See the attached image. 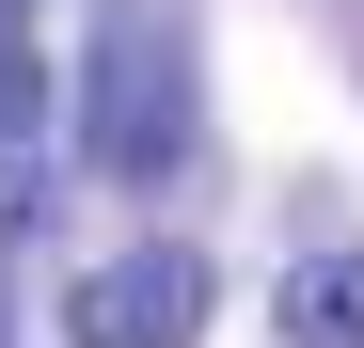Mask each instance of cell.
I'll return each instance as SVG.
<instances>
[{"label": "cell", "mask_w": 364, "mask_h": 348, "mask_svg": "<svg viewBox=\"0 0 364 348\" xmlns=\"http://www.w3.org/2000/svg\"><path fill=\"white\" fill-rule=\"evenodd\" d=\"M206 127V64H191V16L174 0H111L95 48H80V158L127 174V190H159L174 158H191Z\"/></svg>", "instance_id": "obj_1"}, {"label": "cell", "mask_w": 364, "mask_h": 348, "mask_svg": "<svg viewBox=\"0 0 364 348\" xmlns=\"http://www.w3.org/2000/svg\"><path fill=\"white\" fill-rule=\"evenodd\" d=\"M222 317V269L191 238H143V254H95L64 285V348H191Z\"/></svg>", "instance_id": "obj_2"}, {"label": "cell", "mask_w": 364, "mask_h": 348, "mask_svg": "<svg viewBox=\"0 0 364 348\" xmlns=\"http://www.w3.org/2000/svg\"><path fill=\"white\" fill-rule=\"evenodd\" d=\"M285 348H364V254H301L285 269Z\"/></svg>", "instance_id": "obj_3"}, {"label": "cell", "mask_w": 364, "mask_h": 348, "mask_svg": "<svg viewBox=\"0 0 364 348\" xmlns=\"http://www.w3.org/2000/svg\"><path fill=\"white\" fill-rule=\"evenodd\" d=\"M32 127H48V64H32V32L0 16V158H16Z\"/></svg>", "instance_id": "obj_4"}]
</instances>
